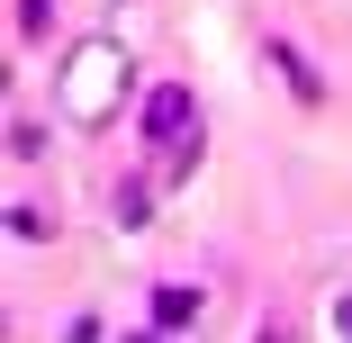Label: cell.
I'll use <instances>...</instances> for the list:
<instances>
[{"label": "cell", "instance_id": "cell-8", "mask_svg": "<svg viewBox=\"0 0 352 343\" xmlns=\"http://www.w3.org/2000/svg\"><path fill=\"white\" fill-rule=\"evenodd\" d=\"M10 235H19V244H45V235H54V226H45V217H36V208H28V199H19V208H10Z\"/></svg>", "mask_w": 352, "mask_h": 343}, {"label": "cell", "instance_id": "cell-2", "mask_svg": "<svg viewBox=\"0 0 352 343\" xmlns=\"http://www.w3.org/2000/svg\"><path fill=\"white\" fill-rule=\"evenodd\" d=\"M135 126H145V145H154V172H163V181H181V172L208 154V118H199L190 82H154L145 109H135Z\"/></svg>", "mask_w": 352, "mask_h": 343}, {"label": "cell", "instance_id": "cell-9", "mask_svg": "<svg viewBox=\"0 0 352 343\" xmlns=\"http://www.w3.org/2000/svg\"><path fill=\"white\" fill-rule=\"evenodd\" d=\"M334 334H343V343H352V280H343V289H334Z\"/></svg>", "mask_w": 352, "mask_h": 343}, {"label": "cell", "instance_id": "cell-1", "mask_svg": "<svg viewBox=\"0 0 352 343\" xmlns=\"http://www.w3.org/2000/svg\"><path fill=\"white\" fill-rule=\"evenodd\" d=\"M135 91V54L126 36H82L73 54L54 63V118H73V126H109Z\"/></svg>", "mask_w": 352, "mask_h": 343}, {"label": "cell", "instance_id": "cell-4", "mask_svg": "<svg viewBox=\"0 0 352 343\" xmlns=\"http://www.w3.org/2000/svg\"><path fill=\"white\" fill-rule=\"evenodd\" d=\"M145 217H154V172H126L109 190V226H145Z\"/></svg>", "mask_w": 352, "mask_h": 343}, {"label": "cell", "instance_id": "cell-6", "mask_svg": "<svg viewBox=\"0 0 352 343\" xmlns=\"http://www.w3.org/2000/svg\"><path fill=\"white\" fill-rule=\"evenodd\" d=\"M10 154H19V163H36V154H45V135H36V118H10Z\"/></svg>", "mask_w": 352, "mask_h": 343}, {"label": "cell", "instance_id": "cell-10", "mask_svg": "<svg viewBox=\"0 0 352 343\" xmlns=\"http://www.w3.org/2000/svg\"><path fill=\"white\" fill-rule=\"evenodd\" d=\"M253 343H298V334H289V325H262V334H253Z\"/></svg>", "mask_w": 352, "mask_h": 343}, {"label": "cell", "instance_id": "cell-3", "mask_svg": "<svg viewBox=\"0 0 352 343\" xmlns=\"http://www.w3.org/2000/svg\"><path fill=\"white\" fill-rule=\"evenodd\" d=\"M199 316H208V289L199 280H163L154 289V334H199Z\"/></svg>", "mask_w": 352, "mask_h": 343}, {"label": "cell", "instance_id": "cell-7", "mask_svg": "<svg viewBox=\"0 0 352 343\" xmlns=\"http://www.w3.org/2000/svg\"><path fill=\"white\" fill-rule=\"evenodd\" d=\"M45 27H54V0H19V36H28V45H36V36H45Z\"/></svg>", "mask_w": 352, "mask_h": 343}, {"label": "cell", "instance_id": "cell-5", "mask_svg": "<svg viewBox=\"0 0 352 343\" xmlns=\"http://www.w3.org/2000/svg\"><path fill=\"white\" fill-rule=\"evenodd\" d=\"M271 63L289 73V91H298V100H316V73H307V54H298L289 36H271Z\"/></svg>", "mask_w": 352, "mask_h": 343}]
</instances>
